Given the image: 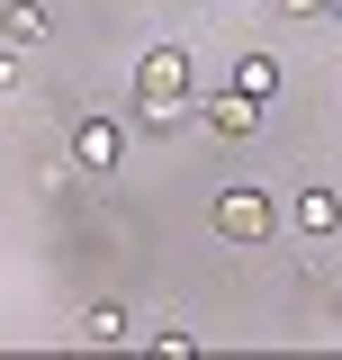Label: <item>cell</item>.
<instances>
[{
  "label": "cell",
  "mask_w": 342,
  "mask_h": 360,
  "mask_svg": "<svg viewBox=\"0 0 342 360\" xmlns=\"http://www.w3.org/2000/svg\"><path fill=\"white\" fill-rule=\"evenodd\" d=\"M270 225H279L270 189H253V180H243V189H216V234H234V243H261Z\"/></svg>",
  "instance_id": "1"
},
{
  "label": "cell",
  "mask_w": 342,
  "mask_h": 360,
  "mask_svg": "<svg viewBox=\"0 0 342 360\" xmlns=\"http://www.w3.org/2000/svg\"><path fill=\"white\" fill-rule=\"evenodd\" d=\"M135 99H189V54H180V45H144V63H135Z\"/></svg>",
  "instance_id": "2"
},
{
  "label": "cell",
  "mask_w": 342,
  "mask_h": 360,
  "mask_svg": "<svg viewBox=\"0 0 342 360\" xmlns=\"http://www.w3.org/2000/svg\"><path fill=\"white\" fill-rule=\"evenodd\" d=\"M118 153H127V135H118V117H82V127H72V162H82V172H118Z\"/></svg>",
  "instance_id": "3"
},
{
  "label": "cell",
  "mask_w": 342,
  "mask_h": 360,
  "mask_svg": "<svg viewBox=\"0 0 342 360\" xmlns=\"http://www.w3.org/2000/svg\"><path fill=\"white\" fill-rule=\"evenodd\" d=\"M208 127L225 135V144H243V135L261 127V99H243V90H216V99H208Z\"/></svg>",
  "instance_id": "4"
},
{
  "label": "cell",
  "mask_w": 342,
  "mask_h": 360,
  "mask_svg": "<svg viewBox=\"0 0 342 360\" xmlns=\"http://www.w3.org/2000/svg\"><path fill=\"white\" fill-rule=\"evenodd\" d=\"M334 225H342V198L324 189V180H306V189H298V234H306V243H324Z\"/></svg>",
  "instance_id": "5"
},
{
  "label": "cell",
  "mask_w": 342,
  "mask_h": 360,
  "mask_svg": "<svg viewBox=\"0 0 342 360\" xmlns=\"http://www.w3.org/2000/svg\"><path fill=\"white\" fill-rule=\"evenodd\" d=\"M189 127V99H135V135H180Z\"/></svg>",
  "instance_id": "6"
},
{
  "label": "cell",
  "mask_w": 342,
  "mask_h": 360,
  "mask_svg": "<svg viewBox=\"0 0 342 360\" xmlns=\"http://www.w3.org/2000/svg\"><path fill=\"white\" fill-rule=\"evenodd\" d=\"M0 37L9 45H45V9L37 0H9V9H0Z\"/></svg>",
  "instance_id": "7"
},
{
  "label": "cell",
  "mask_w": 342,
  "mask_h": 360,
  "mask_svg": "<svg viewBox=\"0 0 342 360\" xmlns=\"http://www.w3.org/2000/svg\"><path fill=\"white\" fill-rule=\"evenodd\" d=\"M82 342H127V307H82Z\"/></svg>",
  "instance_id": "8"
},
{
  "label": "cell",
  "mask_w": 342,
  "mask_h": 360,
  "mask_svg": "<svg viewBox=\"0 0 342 360\" xmlns=\"http://www.w3.org/2000/svg\"><path fill=\"white\" fill-rule=\"evenodd\" d=\"M234 90H243V99H270V90H279V63H270V54H243V63H234Z\"/></svg>",
  "instance_id": "9"
},
{
  "label": "cell",
  "mask_w": 342,
  "mask_h": 360,
  "mask_svg": "<svg viewBox=\"0 0 342 360\" xmlns=\"http://www.w3.org/2000/svg\"><path fill=\"white\" fill-rule=\"evenodd\" d=\"M18 72H27V45H9V37H0V90H18Z\"/></svg>",
  "instance_id": "10"
},
{
  "label": "cell",
  "mask_w": 342,
  "mask_h": 360,
  "mask_svg": "<svg viewBox=\"0 0 342 360\" xmlns=\"http://www.w3.org/2000/svg\"><path fill=\"white\" fill-rule=\"evenodd\" d=\"M279 9H289V18H324V0H279Z\"/></svg>",
  "instance_id": "11"
},
{
  "label": "cell",
  "mask_w": 342,
  "mask_h": 360,
  "mask_svg": "<svg viewBox=\"0 0 342 360\" xmlns=\"http://www.w3.org/2000/svg\"><path fill=\"white\" fill-rule=\"evenodd\" d=\"M324 9H334V18H342V0H324Z\"/></svg>",
  "instance_id": "12"
}]
</instances>
